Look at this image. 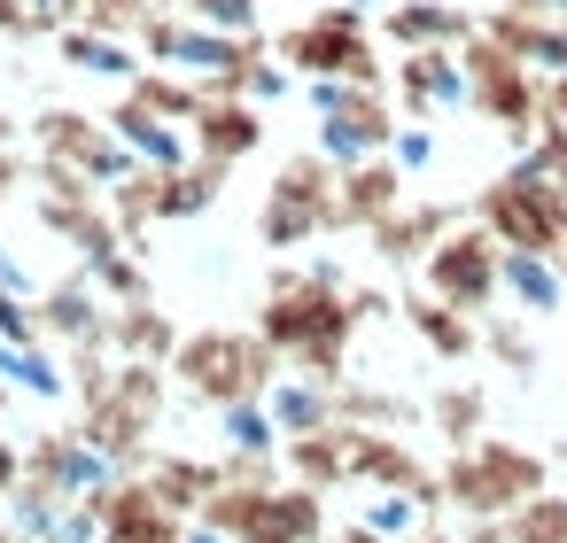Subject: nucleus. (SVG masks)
I'll list each match as a JSON object with an SVG mask.
<instances>
[{
  "instance_id": "nucleus-33",
  "label": "nucleus",
  "mask_w": 567,
  "mask_h": 543,
  "mask_svg": "<svg viewBox=\"0 0 567 543\" xmlns=\"http://www.w3.org/2000/svg\"><path fill=\"white\" fill-rule=\"evenodd\" d=\"M420 419L458 450V442H474V435H489V388L482 380H443V388H427V404H420Z\"/></svg>"
},
{
  "instance_id": "nucleus-52",
  "label": "nucleus",
  "mask_w": 567,
  "mask_h": 543,
  "mask_svg": "<svg viewBox=\"0 0 567 543\" xmlns=\"http://www.w3.org/2000/svg\"><path fill=\"white\" fill-rule=\"evenodd\" d=\"M544 117H551V125H567V71H559V79H544Z\"/></svg>"
},
{
  "instance_id": "nucleus-12",
  "label": "nucleus",
  "mask_w": 567,
  "mask_h": 543,
  "mask_svg": "<svg viewBox=\"0 0 567 543\" xmlns=\"http://www.w3.org/2000/svg\"><path fill=\"white\" fill-rule=\"evenodd\" d=\"M32 187H40V195H32V218H40V233H55L63 249L94 257V249H110V241H133L94 179H79V171H63V164L40 156V164H32Z\"/></svg>"
},
{
  "instance_id": "nucleus-49",
  "label": "nucleus",
  "mask_w": 567,
  "mask_h": 543,
  "mask_svg": "<svg viewBox=\"0 0 567 543\" xmlns=\"http://www.w3.org/2000/svg\"><path fill=\"white\" fill-rule=\"evenodd\" d=\"M0 40H48L40 0H0Z\"/></svg>"
},
{
  "instance_id": "nucleus-15",
  "label": "nucleus",
  "mask_w": 567,
  "mask_h": 543,
  "mask_svg": "<svg viewBox=\"0 0 567 543\" xmlns=\"http://www.w3.org/2000/svg\"><path fill=\"white\" fill-rule=\"evenodd\" d=\"M466 218V202H427V195H404L373 233H365V249H373V264L381 272H420L427 264V249L451 233Z\"/></svg>"
},
{
  "instance_id": "nucleus-39",
  "label": "nucleus",
  "mask_w": 567,
  "mask_h": 543,
  "mask_svg": "<svg viewBox=\"0 0 567 543\" xmlns=\"http://www.w3.org/2000/svg\"><path fill=\"white\" fill-rule=\"evenodd\" d=\"M505 543H567V489H536L520 512H505Z\"/></svg>"
},
{
  "instance_id": "nucleus-24",
  "label": "nucleus",
  "mask_w": 567,
  "mask_h": 543,
  "mask_svg": "<svg viewBox=\"0 0 567 543\" xmlns=\"http://www.w3.org/2000/svg\"><path fill=\"white\" fill-rule=\"evenodd\" d=\"M404 326H412V342H420L427 357H443V365H466V357L482 349V319H466L458 303L427 295L420 280L404 288Z\"/></svg>"
},
{
  "instance_id": "nucleus-30",
  "label": "nucleus",
  "mask_w": 567,
  "mask_h": 543,
  "mask_svg": "<svg viewBox=\"0 0 567 543\" xmlns=\"http://www.w3.org/2000/svg\"><path fill=\"white\" fill-rule=\"evenodd\" d=\"M110 349H117V357H148V365H172V349H179V319H164L156 295L110 303Z\"/></svg>"
},
{
  "instance_id": "nucleus-27",
  "label": "nucleus",
  "mask_w": 567,
  "mask_h": 543,
  "mask_svg": "<svg viewBox=\"0 0 567 543\" xmlns=\"http://www.w3.org/2000/svg\"><path fill=\"white\" fill-rule=\"evenodd\" d=\"M350 458H358V427H350V419L280 442V466H288V481H303V489H342V481H350Z\"/></svg>"
},
{
  "instance_id": "nucleus-42",
  "label": "nucleus",
  "mask_w": 567,
  "mask_h": 543,
  "mask_svg": "<svg viewBox=\"0 0 567 543\" xmlns=\"http://www.w3.org/2000/svg\"><path fill=\"white\" fill-rule=\"evenodd\" d=\"M187 17L210 24V32H265V0H187Z\"/></svg>"
},
{
  "instance_id": "nucleus-61",
  "label": "nucleus",
  "mask_w": 567,
  "mask_h": 543,
  "mask_svg": "<svg viewBox=\"0 0 567 543\" xmlns=\"http://www.w3.org/2000/svg\"><path fill=\"white\" fill-rule=\"evenodd\" d=\"M156 9H187V0H156Z\"/></svg>"
},
{
  "instance_id": "nucleus-53",
  "label": "nucleus",
  "mask_w": 567,
  "mask_h": 543,
  "mask_svg": "<svg viewBox=\"0 0 567 543\" xmlns=\"http://www.w3.org/2000/svg\"><path fill=\"white\" fill-rule=\"evenodd\" d=\"M458 543H505V520H466V535Z\"/></svg>"
},
{
  "instance_id": "nucleus-2",
  "label": "nucleus",
  "mask_w": 567,
  "mask_h": 543,
  "mask_svg": "<svg viewBox=\"0 0 567 543\" xmlns=\"http://www.w3.org/2000/svg\"><path fill=\"white\" fill-rule=\"evenodd\" d=\"M280 373H288V357L257 326H195L172 349V388L195 396V404H210V411L234 404V396H265Z\"/></svg>"
},
{
  "instance_id": "nucleus-1",
  "label": "nucleus",
  "mask_w": 567,
  "mask_h": 543,
  "mask_svg": "<svg viewBox=\"0 0 567 543\" xmlns=\"http://www.w3.org/2000/svg\"><path fill=\"white\" fill-rule=\"evenodd\" d=\"M358 303L342 288V264L334 257H311V264H280L265 280V303H257V334L296 365V373H319V380H342L350 373V342H358Z\"/></svg>"
},
{
  "instance_id": "nucleus-47",
  "label": "nucleus",
  "mask_w": 567,
  "mask_h": 543,
  "mask_svg": "<svg viewBox=\"0 0 567 543\" xmlns=\"http://www.w3.org/2000/svg\"><path fill=\"white\" fill-rule=\"evenodd\" d=\"M296 94H303V109H311V117H334V109H350V102H358V94H373V86H350V79H303Z\"/></svg>"
},
{
  "instance_id": "nucleus-60",
  "label": "nucleus",
  "mask_w": 567,
  "mask_h": 543,
  "mask_svg": "<svg viewBox=\"0 0 567 543\" xmlns=\"http://www.w3.org/2000/svg\"><path fill=\"white\" fill-rule=\"evenodd\" d=\"M551 466H559V473H567V442H559V458H551Z\"/></svg>"
},
{
  "instance_id": "nucleus-16",
  "label": "nucleus",
  "mask_w": 567,
  "mask_h": 543,
  "mask_svg": "<svg viewBox=\"0 0 567 543\" xmlns=\"http://www.w3.org/2000/svg\"><path fill=\"white\" fill-rule=\"evenodd\" d=\"M396 125H404V109L389 102V86H373V94H358L350 109H334V117H319V133H311V148L327 156V164H365V156H389L396 148Z\"/></svg>"
},
{
  "instance_id": "nucleus-50",
  "label": "nucleus",
  "mask_w": 567,
  "mask_h": 543,
  "mask_svg": "<svg viewBox=\"0 0 567 543\" xmlns=\"http://www.w3.org/2000/svg\"><path fill=\"white\" fill-rule=\"evenodd\" d=\"M0 288H9V295H32V303L48 295V280L24 264V249H0Z\"/></svg>"
},
{
  "instance_id": "nucleus-62",
  "label": "nucleus",
  "mask_w": 567,
  "mask_h": 543,
  "mask_svg": "<svg viewBox=\"0 0 567 543\" xmlns=\"http://www.w3.org/2000/svg\"><path fill=\"white\" fill-rule=\"evenodd\" d=\"M559 272H567V241H559Z\"/></svg>"
},
{
  "instance_id": "nucleus-19",
  "label": "nucleus",
  "mask_w": 567,
  "mask_h": 543,
  "mask_svg": "<svg viewBox=\"0 0 567 543\" xmlns=\"http://www.w3.org/2000/svg\"><path fill=\"white\" fill-rule=\"evenodd\" d=\"M55 40V63L63 71H79V79H102V86H133L141 71H148V55H141V40H125V32H86V24H55L48 32Z\"/></svg>"
},
{
  "instance_id": "nucleus-48",
  "label": "nucleus",
  "mask_w": 567,
  "mask_h": 543,
  "mask_svg": "<svg viewBox=\"0 0 567 543\" xmlns=\"http://www.w3.org/2000/svg\"><path fill=\"white\" fill-rule=\"evenodd\" d=\"M24 179H32V164H24V148H17V117H0V202H9Z\"/></svg>"
},
{
  "instance_id": "nucleus-4",
  "label": "nucleus",
  "mask_w": 567,
  "mask_h": 543,
  "mask_svg": "<svg viewBox=\"0 0 567 543\" xmlns=\"http://www.w3.org/2000/svg\"><path fill=\"white\" fill-rule=\"evenodd\" d=\"M536 489H551V458L505 435H474L443 458V504H458L466 520H505L520 512Z\"/></svg>"
},
{
  "instance_id": "nucleus-58",
  "label": "nucleus",
  "mask_w": 567,
  "mask_h": 543,
  "mask_svg": "<svg viewBox=\"0 0 567 543\" xmlns=\"http://www.w3.org/2000/svg\"><path fill=\"white\" fill-rule=\"evenodd\" d=\"M9 396H17V388H9V380H0V411H9Z\"/></svg>"
},
{
  "instance_id": "nucleus-46",
  "label": "nucleus",
  "mask_w": 567,
  "mask_h": 543,
  "mask_svg": "<svg viewBox=\"0 0 567 543\" xmlns=\"http://www.w3.org/2000/svg\"><path fill=\"white\" fill-rule=\"evenodd\" d=\"M0 342H48V326H40V303H32V295H9V288H0Z\"/></svg>"
},
{
  "instance_id": "nucleus-20",
  "label": "nucleus",
  "mask_w": 567,
  "mask_h": 543,
  "mask_svg": "<svg viewBox=\"0 0 567 543\" xmlns=\"http://www.w3.org/2000/svg\"><path fill=\"white\" fill-rule=\"evenodd\" d=\"M179 535H187V512H172L141 473H125L102 497V543H179Z\"/></svg>"
},
{
  "instance_id": "nucleus-44",
  "label": "nucleus",
  "mask_w": 567,
  "mask_h": 543,
  "mask_svg": "<svg viewBox=\"0 0 567 543\" xmlns=\"http://www.w3.org/2000/svg\"><path fill=\"white\" fill-rule=\"evenodd\" d=\"M513 164H528V171H544V179H559V187H567V125H551V117H544V125H536V140H520V148H513Z\"/></svg>"
},
{
  "instance_id": "nucleus-32",
  "label": "nucleus",
  "mask_w": 567,
  "mask_h": 543,
  "mask_svg": "<svg viewBox=\"0 0 567 543\" xmlns=\"http://www.w3.org/2000/svg\"><path fill=\"white\" fill-rule=\"evenodd\" d=\"M0 380L32 404H63L71 396V357H55V342H0Z\"/></svg>"
},
{
  "instance_id": "nucleus-10",
  "label": "nucleus",
  "mask_w": 567,
  "mask_h": 543,
  "mask_svg": "<svg viewBox=\"0 0 567 543\" xmlns=\"http://www.w3.org/2000/svg\"><path fill=\"white\" fill-rule=\"evenodd\" d=\"M420 288H427V295H443V303H458L466 319H489V311L505 303V241L466 210V218L427 249Z\"/></svg>"
},
{
  "instance_id": "nucleus-3",
  "label": "nucleus",
  "mask_w": 567,
  "mask_h": 543,
  "mask_svg": "<svg viewBox=\"0 0 567 543\" xmlns=\"http://www.w3.org/2000/svg\"><path fill=\"white\" fill-rule=\"evenodd\" d=\"M141 40V55L148 63H164V71H187L203 94H241L249 86V71L272 55V40L265 32H210V24H195L187 9H148V24L133 32Z\"/></svg>"
},
{
  "instance_id": "nucleus-38",
  "label": "nucleus",
  "mask_w": 567,
  "mask_h": 543,
  "mask_svg": "<svg viewBox=\"0 0 567 543\" xmlns=\"http://www.w3.org/2000/svg\"><path fill=\"white\" fill-rule=\"evenodd\" d=\"M125 94H141V102H148L156 117H172V125H195V109L210 102V94H203V86H195L187 71H164V63H148V71H141V79H133Z\"/></svg>"
},
{
  "instance_id": "nucleus-35",
  "label": "nucleus",
  "mask_w": 567,
  "mask_h": 543,
  "mask_svg": "<svg viewBox=\"0 0 567 543\" xmlns=\"http://www.w3.org/2000/svg\"><path fill=\"white\" fill-rule=\"evenodd\" d=\"M218 442H226V458H280L288 435L265 396H234V404H218Z\"/></svg>"
},
{
  "instance_id": "nucleus-57",
  "label": "nucleus",
  "mask_w": 567,
  "mask_h": 543,
  "mask_svg": "<svg viewBox=\"0 0 567 543\" xmlns=\"http://www.w3.org/2000/svg\"><path fill=\"white\" fill-rule=\"evenodd\" d=\"M40 17H48V32H55V0H40Z\"/></svg>"
},
{
  "instance_id": "nucleus-23",
  "label": "nucleus",
  "mask_w": 567,
  "mask_h": 543,
  "mask_svg": "<svg viewBox=\"0 0 567 543\" xmlns=\"http://www.w3.org/2000/svg\"><path fill=\"white\" fill-rule=\"evenodd\" d=\"M102 117H110V133H117V140H125V148H133V156L148 164V171H179V164L195 156V140H187V125H172V117H156V109H148L141 94H117V102H110Z\"/></svg>"
},
{
  "instance_id": "nucleus-17",
  "label": "nucleus",
  "mask_w": 567,
  "mask_h": 543,
  "mask_svg": "<svg viewBox=\"0 0 567 543\" xmlns=\"http://www.w3.org/2000/svg\"><path fill=\"white\" fill-rule=\"evenodd\" d=\"M358 489H412L427 504H443V473H427V458L396 435V427H358V458H350Z\"/></svg>"
},
{
  "instance_id": "nucleus-9",
  "label": "nucleus",
  "mask_w": 567,
  "mask_h": 543,
  "mask_svg": "<svg viewBox=\"0 0 567 543\" xmlns=\"http://www.w3.org/2000/svg\"><path fill=\"white\" fill-rule=\"evenodd\" d=\"M458 63H466V109L489 117L513 148L536 140V125H544V71H528V63H520L513 48H497L489 32H474V40L458 48Z\"/></svg>"
},
{
  "instance_id": "nucleus-25",
  "label": "nucleus",
  "mask_w": 567,
  "mask_h": 543,
  "mask_svg": "<svg viewBox=\"0 0 567 543\" xmlns=\"http://www.w3.org/2000/svg\"><path fill=\"white\" fill-rule=\"evenodd\" d=\"M381 32L396 40V55L404 48H466L482 32V17L458 9V0H396V9H381Z\"/></svg>"
},
{
  "instance_id": "nucleus-36",
  "label": "nucleus",
  "mask_w": 567,
  "mask_h": 543,
  "mask_svg": "<svg viewBox=\"0 0 567 543\" xmlns=\"http://www.w3.org/2000/svg\"><path fill=\"white\" fill-rule=\"evenodd\" d=\"M358 528H365V535H381V543H412L420 528H435V504H427V497H412V489H365Z\"/></svg>"
},
{
  "instance_id": "nucleus-13",
  "label": "nucleus",
  "mask_w": 567,
  "mask_h": 543,
  "mask_svg": "<svg viewBox=\"0 0 567 543\" xmlns=\"http://www.w3.org/2000/svg\"><path fill=\"white\" fill-rule=\"evenodd\" d=\"M24 481H40L55 497H110L125 481V466L86 427H71V435H24Z\"/></svg>"
},
{
  "instance_id": "nucleus-43",
  "label": "nucleus",
  "mask_w": 567,
  "mask_h": 543,
  "mask_svg": "<svg viewBox=\"0 0 567 543\" xmlns=\"http://www.w3.org/2000/svg\"><path fill=\"white\" fill-rule=\"evenodd\" d=\"M389 156H396V171H404V179H412V171H435V156H443V133H435L427 117H404Z\"/></svg>"
},
{
  "instance_id": "nucleus-45",
  "label": "nucleus",
  "mask_w": 567,
  "mask_h": 543,
  "mask_svg": "<svg viewBox=\"0 0 567 543\" xmlns=\"http://www.w3.org/2000/svg\"><path fill=\"white\" fill-rule=\"evenodd\" d=\"M296 86H303V79H296V71H288V63H280V55H265V63H257V71H249V86H241V94H249V102H257V109H272V102H288V94H296Z\"/></svg>"
},
{
  "instance_id": "nucleus-54",
  "label": "nucleus",
  "mask_w": 567,
  "mask_h": 543,
  "mask_svg": "<svg viewBox=\"0 0 567 543\" xmlns=\"http://www.w3.org/2000/svg\"><path fill=\"white\" fill-rule=\"evenodd\" d=\"M179 543H234V535H226V528H210V520H187V535H179Z\"/></svg>"
},
{
  "instance_id": "nucleus-37",
  "label": "nucleus",
  "mask_w": 567,
  "mask_h": 543,
  "mask_svg": "<svg viewBox=\"0 0 567 543\" xmlns=\"http://www.w3.org/2000/svg\"><path fill=\"white\" fill-rule=\"evenodd\" d=\"M79 272L110 295V303H133V295H148V264H141V241H110V249H94V257H79Z\"/></svg>"
},
{
  "instance_id": "nucleus-51",
  "label": "nucleus",
  "mask_w": 567,
  "mask_h": 543,
  "mask_svg": "<svg viewBox=\"0 0 567 543\" xmlns=\"http://www.w3.org/2000/svg\"><path fill=\"white\" fill-rule=\"evenodd\" d=\"M17 481H24V442H17V435H0V497H9Z\"/></svg>"
},
{
  "instance_id": "nucleus-14",
  "label": "nucleus",
  "mask_w": 567,
  "mask_h": 543,
  "mask_svg": "<svg viewBox=\"0 0 567 543\" xmlns=\"http://www.w3.org/2000/svg\"><path fill=\"white\" fill-rule=\"evenodd\" d=\"M389 102L404 109V117H451V109H466V63H458V48H404L396 63H389Z\"/></svg>"
},
{
  "instance_id": "nucleus-28",
  "label": "nucleus",
  "mask_w": 567,
  "mask_h": 543,
  "mask_svg": "<svg viewBox=\"0 0 567 543\" xmlns=\"http://www.w3.org/2000/svg\"><path fill=\"white\" fill-rule=\"evenodd\" d=\"M226 164H210V156H187L179 171H156V226H187V218H210L218 210V195H226Z\"/></svg>"
},
{
  "instance_id": "nucleus-22",
  "label": "nucleus",
  "mask_w": 567,
  "mask_h": 543,
  "mask_svg": "<svg viewBox=\"0 0 567 543\" xmlns=\"http://www.w3.org/2000/svg\"><path fill=\"white\" fill-rule=\"evenodd\" d=\"M40 326H48L55 349L102 342V334H110V295H102L86 272H63V280H48V295H40Z\"/></svg>"
},
{
  "instance_id": "nucleus-21",
  "label": "nucleus",
  "mask_w": 567,
  "mask_h": 543,
  "mask_svg": "<svg viewBox=\"0 0 567 543\" xmlns=\"http://www.w3.org/2000/svg\"><path fill=\"white\" fill-rule=\"evenodd\" d=\"M396 202H404V171H396V156H365V164H350L342 187H334V233H373Z\"/></svg>"
},
{
  "instance_id": "nucleus-59",
  "label": "nucleus",
  "mask_w": 567,
  "mask_h": 543,
  "mask_svg": "<svg viewBox=\"0 0 567 543\" xmlns=\"http://www.w3.org/2000/svg\"><path fill=\"white\" fill-rule=\"evenodd\" d=\"M0 543H17V528H9V520H0Z\"/></svg>"
},
{
  "instance_id": "nucleus-40",
  "label": "nucleus",
  "mask_w": 567,
  "mask_h": 543,
  "mask_svg": "<svg viewBox=\"0 0 567 543\" xmlns=\"http://www.w3.org/2000/svg\"><path fill=\"white\" fill-rule=\"evenodd\" d=\"M482 349H489V365H505L513 380H528L536 373V334H528V311H513V319H482Z\"/></svg>"
},
{
  "instance_id": "nucleus-7",
  "label": "nucleus",
  "mask_w": 567,
  "mask_h": 543,
  "mask_svg": "<svg viewBox=\"0 0 567 543\" xmlns=\"http://www.w3.org/2000/svg\"><path fill=\"white\" fill-rule=\"evenodd\" d=\"M334 187H342V164H327L319 148L280 156V171L265 187V210H257V241L272 257H296L319 233H334Z\"/></svg>"
},
{
  "instance_id": "nucleus-5",
  "label": "nucleus",
  "mask_w": 567,
  "mask_h": 543,
  "mask_svg": "<svg viewBox=\"0 0 567 543\" xmlns=\"http://www.w3.org/2000/svg\"><path fill=\"white\" fill-rule=\"evenodd\" d=\"M195 520L226 528L234 543H327V489H303V481H241V473H226L218 497H210Z\"/></svg>"
},
{
  "instance_id": "nucleus-18",
  "label": "nucleus",
  "mask_w": 567,
  "mask_h": 543,
  "mask_svg": "<svg viewBox=\"0 0 567 543\" xmlns=\"http://www.w3.org/2000/svg\"><path fill=\"white\" fill-rule=\"evenodd\" d=\"M187 140H195V156H210V164H249L257 148H265V109L249 102V94H210L203 109H195V125H187Z\"/></svg>"
},
{
  "instance_id": "nucleus-34",
  "label": "nucleus",
  "mask_w": 567,
  "mask_h": 543,
  "mask_svg": "<svg viewBox=\"0 0 567 543\" xmlns=\"http://www.w3.org/2000/svg\"><path fill=\"white\" fill-rule=\"evenodd\" d=\"M505 303L528 311V319H559V311H567V272H559V257H520V249H505Z\"/></svg>"
},
{
  "instance_id": "nucleus-11",
  "label": "nucleus",
  "mask_w": 567,
  "mask_h": 543,
  "mask_svg": "<svg viewBox=\"0 0 567 543\" xmlns=\"http://www.w3.org/2000/svg\"><path fill=\"white\" fill-rule=\"evenodd\" d=\"M32 140H40V156H48V164H63V171H79V179H94L102 195H110V187H125L133 171H148V164L110 133V117L71 109V102H48V109L32 117Z\"/></svg>"
},
{
  "instance_id": "nucleus-8",
  "label": "nucleus",
  "mask_w": 567,
  "mask_h": 543,
  "mask_svg": "<svg viewBox=\"0 0 567 543\" xmlns=\"http://www.w3.org/2000/svg\"><path fill=\"white\" fill-rule=\"evenodd\" d=\"M466 210L520 257H559V241H567V187L528 171V164H505L489 187H474Z\"/></svg>"
},
{
  "instance_id": "nucleus-26",
  "label": "nucleus",
  "mask_w": 567,
  "mask_h": 543,
  "mask_svg": "<svg viewBox=\"0 0 567 543\" xmlns=\"http://www.w3.org/2000/svg\"><path fill=\"white\" fill-rule=\"evenodd\" d=\"M482 32L497 40V48H513L528 71H544V79H559L567 71V17H536V9H489L482 17Z\"/></svg>"
},
{
  "instance_id": "nucleus-31",
  "label": "nucleus",
  "mask_w": 567,
  "mask_h": 543,
  "mask_svg": "<svg viewBox=\"0 0 567 543\" xmlns=\"http://www.w3.org/2000/svg\"><path fill=\"white\" fill-rule=\"evenodd\" d=\"M265 404H272V419H280V435L296 442V435H319V427H334L342 411H334V380H319V373H280L272 388H265Z\"/></svg>"
},
{
  "instance_id": "nucleus-55",
  "label": "nucleus",
  "mask_w": 567,
  "mask_h": 543,
  "mask_svg": "<svg viewBox=\"0 0 567 543\" xmlns=\"http://www.w3.org/2000/svg\"><path fill=\"white\" fill-rule=\"evenodd\" d=\"M513 9H536V17H567V0H513Z\"/></svg>"
},
{
  "instance_id": "nucleus-41",
  "label": "nucleus",
  "mask_w": 567,
  "mask_h": 543,
  "mask_svg": "<svg viewBox=\"0 0 567 543\" xmlns=\"http://www.w3.org/2000/svg\"><path fill=\"white\" fill-rule=\"evenodd\" d=\"M156 0H55V24H86V32H141Z\"/></svg>"
},
{
  "instance_id": "nucleus-6",
  "label": "nucleus",
  "mask_w": 567,
  "mask_h": 543,
  "mask_svg": "<svg viewBox=\"0 0 567 543\" xmlns=\"http://www.w3.org/2000/svg\"><path fill=\"white\" fill-rule=\"evenodd\" d=\"M272 55L296 79H350V86H389V63L373 48V24L358 0H334V9H311L303 24H288L272 40Z\"/></svg>"
},
{
  "instance_id": "nucleus-56",
  "label": "nucleus",
  "mask_w": 567,
  "mask_h": 543,
  "mask_svg": "<svg viewBox=\"0 0 567 543\" xmlns=\"http://www.w3.org/2000/svg\"><path fill=\"white\" fill-rule=\"evenodd\" d=\"M412 543H451V535H435V528H420V535H412Z\"/></svg>"
},
{
  "instance_id": "nucleus-29",
  "label": "nucleus",
  "mask_w": 567,
  "mask_h": 543,
  "mask_svg": "<svg viewBox=\"0 0 567 543\" xmlns=\"http://www.w3.org/2000/svg\"><path fill=\"white\" fill-rule=\"evenodd\" d=\"M141 481L172 504V512H203L210 497H218V481H226V458H187V450H156L148 466H141Z\"/></svg>"
}]
</instances>
